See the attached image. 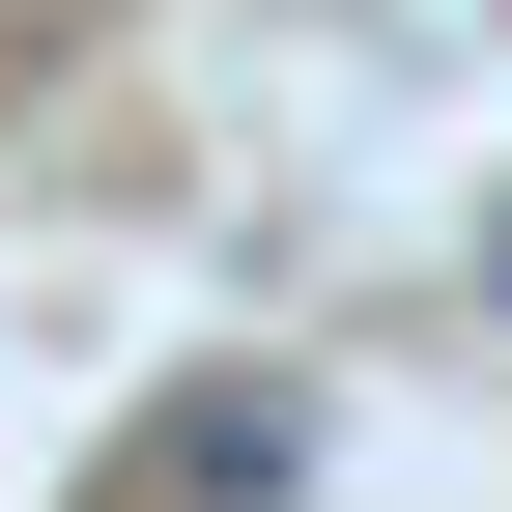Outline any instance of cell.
Segmentation results:
<instances>
[]
</instances>
